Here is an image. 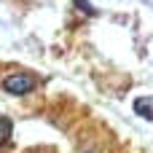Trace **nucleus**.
<instances>
[{
	"mask_svg": "<svg viewBox=\"0 0 153 153\" xmlns=\"http://www.w3.org/2000/svg\"><path fill=\"white\" fill-rule=\"evenodd\" d=\"M134 113L143 116V118H148V121H153V100H151V97H140V100H134Z\"/></svg>",
	"mask_w": 153,
	"mask_h": 153,
	"instance_id": "2",
	"label": "nucleus"
},
{
	"mask_svg": "<svg viewBox=\"0 0 153 153\" xmlns=\"http://www.w3.org/2000/svg\"><path fill=\"white\" fill-rule=\"evenodd\" d=\"M35 86H38V81H35L32 75H27V73H13V75H8V78L3 81V89H5L8 94H16V97L30 94Z\"/></svg>",
	"mask_w": 153,
	"mask_h": 153,
	"instance_id": "1",
	"label": "nucleus"
},
{
	"mask_svg": "<svg viewBox=\"0 0 153 153\" xmlns=\"http://www.w3.org/2000/svg\"><path fill=\"white\" fill-rule=\"evenodd\" d=\"M11 132H13V124H11V118L0 116V148L11 143Z\"/></svg>",
	"mask_w": 153,
	"mask_h": 153,
	"instance_id": "3",
	"label": "nucleus"
}]
</instances>
